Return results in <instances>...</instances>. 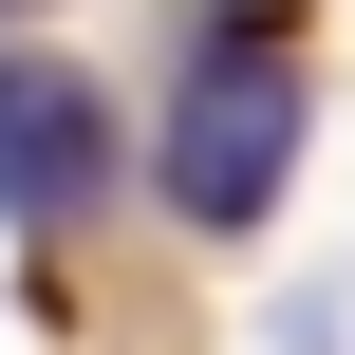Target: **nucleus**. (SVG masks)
<instances>
[{
    "label": "nucleus",
    "instance_id": "1",
    "mask_svg": "<svg viewBox=\"0 0 355 355\" xmlns=\"http://www.w3.org/2000/svg\"><path fill=\"white\" fill-rule=\"evenodd\" d=\"M300 131H318L300 56L225 19V37L187 56V94H168V131H150V187H168V225H187V243H243V225L300 187Z\"/></svg>",
    "mask_w": 355,
    "mask_h": 355
},
{
    "label": "nucleus",
    "instance_id": "2",
    "mask_svg": "<svg viewBox=\"0 0 355 355\" xmlns=\"http://www.w3.org/2000/svg\"><path fill=\"white\" fill-rule=\"evenodd\" d=\"M112 168H131L112 94H94L75 56H0V225H94Z\"/></svg>",
    "mask_w": 355,
    "mask_h": 355
},
{
    "label": "nucleus",
    "instance_id": "3",
    "mask_svg": "<svg viewBox=\"0 0 355 355\" xmlns=\"http://www.w3.org/2000/svg\"><path fill=\"white\" fill-rule=\"evenodd\" d=\"M225 19H281V0H225Z\"/></svg>",
    "mask_w": 355,
    "mask_h": 355
}]
</instances>
